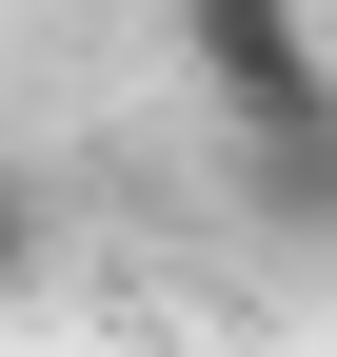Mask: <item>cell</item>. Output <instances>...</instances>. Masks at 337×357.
<instances>
[{"mask_svg":"<svg viewBox=\"0 0 337 357\" xmlns=\"http://www.w3.org/2000/svg\"><path fill=\"white\" fill-rule=\"evenodd\" d=\"M40 278V178H0V298Z\"/></svg>","mask_w":337,"mask_h":357,"instance_id":"obj_3","label":"cell"},{"mask_svg":"<svg viewBox=\"0 0 337 357\" xmlns=\"http://www.w3.org/2000/svg\"><path fill=\"white\" fill-rule=\"evenodd\" d=\"M238 218H258V238H337V100L238 139Z\"/></svg>","mask_w":337,"mask_h":357,"instance_id":"obj_2","label":"cell"},{"mask_svg":"<svg viewBox=\"0 0 337 357\" xmlns=\"http://www.w3.org/2000/svg\"><path fill=\"white\" fill-rule=\"evenodd\" d=\"M159 20H179V79L219 100V139H258V119H318V100H337L318 0H159Z\"/></svg>","mask_w":337,"mask_h":357,"instance_id":"obj_1","label":"cell"}]
</instances>
